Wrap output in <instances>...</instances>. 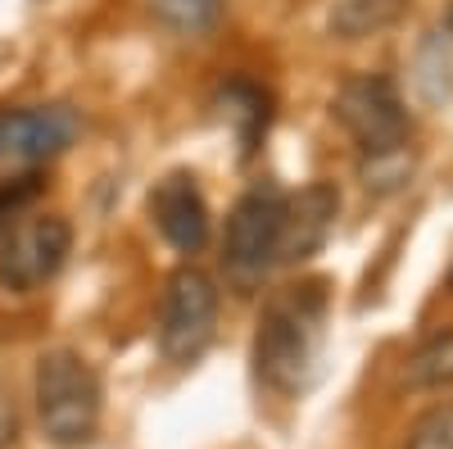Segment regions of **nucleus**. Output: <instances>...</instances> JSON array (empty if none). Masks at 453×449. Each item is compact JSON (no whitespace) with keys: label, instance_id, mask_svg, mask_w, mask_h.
Masks as SVG:
<instances>
[{"label":"nucleus","instance_id":"f257e3e1","mask_svg":"<svg viewBox=\"0 0 453 449\" xmlns=\"http://www.w3.org/2000/svg\"><path fill=\"white\" fill-rule=\"evenodd\" d=\"M326 336V282L309 277L281 286L258 314L254 331V372L277 395H299L318 377Z\"/></svg>","mask_w":453,"mask_h":449},{"label":"nucleus","instance_id":"f03ea898","mask_svg":"<svg viewBox=\"0 0 453 449\" xmlns=\"http://www.w3.org/2000/svg\"><path fill=\"white\" fill-rule=\"evenodd\" d=\"M36 414L55 445L78 449L100 427V377L78 350H46L36 359Z\"/></svg>","mask_w":453,"mask_h":449},{"label":"nucleus","instance_id":"7ed1b4c3","mask_svg":"<svg viewBox=\"0 0 453 449\" xmlns=\"http://www.w3.org/2000/svg\"><path fill=\"white\" fill-rule=\"evenodd\" d=\"M281 213H286V196L273 182L245 191L226 218V236H222V273L226 286L254 295L277 264H281Z\"/></svg>","mask_w":453,"mask_h":449},{"label":"nucleus","instance_id":"20e7f679","mask_svg":"<svg viewBox=\"0 0 453 449\" xmlns=\"http://www.w3.org/2000/svg\"><path fill=\"white\" fill-rule=\"evenodd\" d=\"M218 327V286L209 273L186 264L168 277L159 305V350L168 363H196Z\"/></svg>","mask_w":453,"mask_h":449},{"label":"nucleus","instance_id":"39448f33","mask_svg":"<svg viewBox=\"0 0 453 449\" xmlns=\"http://www.w3.org/2000/svg\"><path fill=\"white\" fill-rule=\"evenodd\" d=\"M73 250V228L59 213H27L0 232V286L27 295L46 286Z\"/></svg>","mask_w":453,"mask_h":449},{"label":"nucleus","instance_id":"423d86ee","mask_svg":"<svg viewBox=\"0 0 453 449\" xmlns=\"http://www.w3.org/2000/svg\"><path fill=\"white\" fill-rule=\"evenodd\" d=\"M331 114L340 119V128L358 141L363 155L408 145V132H412L408 109H403L395 82L381 78V73H358V78H349L345 87L335 91Z\"/></svg>","mask_w":453,"mask_h":449},{"label":"nucleus","instance_id":"0eeeda50","mask_svg":"<svg viewBox=\"0 0 453 449\" xmlns=\"http://www.w3.org/2000/svg\"><path fill=\"white\" fill-rule=\"evenodd\" d=\"M73 105H19L0 109V173H36L46 159L64 155L78 141Z\"/></svg>","mask_w":453,"mask_h":449},{"label":"nucleus","instance_id":"6e6552de","mask_svg":"<svg viewBox=\"0 0 453 449\" xmlns=\"http://www.w3.org/2000/svg\"><path fill=\"white\" fill-rule=\"evenodd\" d=\"M150 218L177 254H200L209 245V205L191 173H168L150 191Z\"/></svg>","mask_w":453,"mask_h":449},{"label":"nucleus","instance_id":"1a4fd4ad","mask_svg":"<svg viewBox=\"0 0 453 449\" xmlns=\"http://www.w3.org/2000/svg\"><path fill=\"white\" fill-rule=\"evenodd\" d=\"M340 213V191L331 182H309L304 191L286 196L281 213V264H299L326 245L331 228Z\"/></svg>","mask_w":453,"mask_h":449},{"label":"nucleus","instance_id":"9d476101","mask_svg":"<svg viewBox=\"0 0 453 449\" xmlns=\"http://www.w3.org/2000/svg\"><path fill=\"white\" fill-rule=\"evenodd\" d=\"M218 114L226 119V128L236 132V141H241V159H250L254 155V145H258V136L268 132V96H263L254 82H226L222 91H218Z\"/></svg>","mask_w":453,"mask_h":449},{"label":"nucleus","instance_id":"9b49d317","mask_svg":"<svg viewBox=\"0 0 453 449\" xmlns=\"http://www.w3.org/2000/svg\"><path fill=\"white\" fill-rule=\"evenodd\" d=\"M403 14H408V0H335L331 32L340 42H363V36L395 27Z\"/></svg>","mask_w":453,"mask_h":449},{"label":"nucleus","instance_id":"f8f14e48","mask_svg":"<svg viewBox=\"0 0 453 449\" xmlns=\"http://www.w3.org/2000/svg\"><path fill=\"white\" fill-rule=\"evenodd\" d=\"M408 386H418V391L453 386V327L426 336L418 345V354L408 359Z\"/></svg>","mask_w":453,"mask_h":449},{"label":"nucleus","instance_id":"ddd939ff","mask_svg":"<svg viewBox=\"0 0 453 449\" xmlns=\"http://www.w3.org/2000/svg\"><path fill=\"white\" fill-rule=\"evenodd\" d=\"M412 164H418V155H412L408 145H395V150H376V155H363V186L372 196H390L399 191V186L412 177Z\"/></svg>","mask_w":453,"mask_h":449},{"label":"nucleus","instance_id":"4468645a","mask_svg":"<svg viewBox=\"0 0 453 449\" xmlns=\"http://www.w3.org/2000/svg\"><path fill=\"white\" fill-rule=\"evenodd\" d=\"M155 19L181 36H204L222 19V0H150Z\"/></svg>","mask_w":453,"mask_h":449},{"label":"nucleus","instance_id":"2eb2a0df","mask_svg":"<svg viewBox=\"0 0 453 449\" xmlns=\"http://www.w3.org/2000/svg\"><path fill=\"white\" fill-rule=\"evenodd\" d=\"M403 449H453V399L431 404L426 414L408 427Z\"/></svg>","mask_w":453,"mask_h":449},{"label":"nucleus","instance_id":"dca6fc26","mask_svg":"<svg viewBox=\"0 0 453 449\" xmlns=\"http://www.w3.org/2000/svg\"><path fill=\"white\" fill-rule=\"evenodd\" d=\"M36 196H42V177L36 173H10L0 182V232L19 218V209H27Z\"/></svg>","mask_w":453,"mask_h":449},{"label":"nucleus","instance_id":"f3484780","mask_svg":"<svg viewBox=\"0 0 453 449\" xmlns=\"http://www.w3.org/2000/svg\"><path fill=\"white\" fill-rule=\"evenodd\" d=\"M14 436H19L14 395H10V386H5V382H0V449H10V445H14Z\"/></svg>","mask_w":453,"mask_h":449},{"label":"nucleus","instance_id":"a211bd4d","mask_svg":"<svg viewBox=\"0 0 453 449\" xmlns=\"http://www.w3.org/2000/svg\"><path fill=\"white\" fill-rule=\"evenodd\" d=\"M449 290H453V268H449Z\"/></svg>","mask_w":453,"mask_h":449},{"label":"nucleus","instance_id":"6ab92c4d","mask_svg":"<svg viewBox=\"0 0 453 449\" xmlns=\"http://www.w3.org/2000/svg\"><path fill=\"white\" fill-rule=\"evenodd\" d=\"M449 27H453V14H449Z\"/></svg>","mask_w":453,"mask_h":449}]
</instances>
